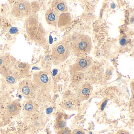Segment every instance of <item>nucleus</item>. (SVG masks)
<instances>
[{"mask_svg":"<svg viewBox=\"0 0 134 134\" xmlns=\"http://www.w3.org/2000/svg\"><path fill=\"white\" fill-rule=\"evenodd\" d=\"M51 8L59 13H65L68 11L67 3L65 1H54L52 3Z\"/></svg>","mask_w":134,"mask_h":134,"instance_id":"obj_13","label":"nucleus"},{"mask_svg":"<svg viewBox=\"0 0 134 134\" xmlns=\"http://www.w3.org/2000/svg\"><path fill=\"white\" fill-rule=\"evenodd\" d=\"M36 89L32 80L29 79L23 80L19 85V92L26 100L32 99Z\"/></svg>","mask_w":134,"mask_h":134,"instance_id":"obj_9","label":"nucleus"},{"mask_svg":"<svg viewBox=\"0 0 134 134\" xmlns=\"http://www.w3.org/2000/svg\"><path fill=\"white\" fill-rule=\"evenodd\" d=\"M114 134V133H110V134Z\"/></svg>","mask_w":134,"mask_h":134,"instance_id":"obj_20","label":"nucleus"},{"mask_svg":"<svg viewBox=\"0 0 134 134\" xmlns=\"http://www.w3.org/2000/svg\"><path fill=\"white\" fill-rule=\"evenodd\" d=\"M71 52L70 43L65 40L61 41L55 44L52 47V58L59 62H62L68 58Z\"/></svg>","mask_w":134,"mask_h":134,"instance_id":"obj_3","label":"nucleus"},{"mask_svg":"<svg viewBox=\"0 0 134 134\" xmlns=\"http://www.w3.org/2000/svg\"><path fill=\"white\" fill-rule=\"evenodd\" d=\"M21 107V105L18 100L11 101L6 103L2 114L8 120L12 119L19 114Z\"/></svg>","mask_w":134,"mask_h":134,"instance_id":"obj_7","label":"nucleus"},{"mask_svg":"<svg viewBox=\"0 0 134 134\" xmlns=\"http://www.w3.org/2000/svg\"><path fill=\"white\" fill-rule=\"evenodd\" d=\"M72 134H86V133L82 129H77L73 131Z\"/></svg>","mask_w":134,"mask_h":134,"instance_id":"obj_17","label":"nucleus"},{"mask_svg":"<svg viewBox=\"0 0 134 134\" xmlns=\"http://www.w3.org/2000/svg\"><path fill=\"white\" fill-rule=\"evenodd\" d=\"M92 62V60L90 57H81L70 67V74L73 76H76L86 71L91 65Z\"/></svg>","mask_w":134,"mask_h":134,"instance_id":"obj_6","label":"nucleus"},{"mask_svg":"<svg viewBox=\"0 0 134 134\" xmlns=\"http://www.w3.org/2000/svg\"><path fill=\"white\" fill-rule=\"evenodd\" d=\"M116 134H131L128 131L125 129L119 130Z\"/></svg>","mask_w":134,"mask_h":134,"instance_id":"obj_18","label":"nucleus"},{"mask_svg":"<svg viewBox=\"0 0 134 134\" xmlns=\"http://www.w3.org/2000/svg\"><path fill=\"white\" fill-rule=\"evenodd\" d=\"M70 44L71 51L76 56H85L90 53L91 48L90 37L81 32L76 33L72 36Z\"/></svg>","mask_w":134,"mask_h":134,"instance_id":"obj_1","label":"nucleus"},{"mask_svg":"<svg viewBox=\"0 0 134 134\" xmlns=\"http://www.w3.org/2000/svg\"><path fill=\"white\" fill-rule=\"evenodd\" d=\"M0 73L8 83L12 84L15 83L19 79L12 69L10 66L7 68L0 69Z\"/></svg>","mask_w":134,"mask_h":134,"instance_id":"obj_10","label":"nucleus"},{"mask_svg":"<svg viewBox=\"0 0 134 134\" xmlns=\"http://www.w3.org/2000/svg\"><path fill=\"white\" fill-rule=\"evenodd\" d=\"M32 81L37 89L43 91L49 90L51 86V77L50 72L47 70L34 73Z\"/></svg>","mask_w":134,"mask_h":134,"instance_id":"obj_5","label":"nucleus"},{"mask_svg":"<svg viewBox=\"0 0 134 134\" xmlns=\"http://www.w3.org/2000/svg\"><path fill=\"white\" fill-rule=\"evenodd\" d=\"M12 58L8 55H0V69L10 66Z\"/></svg>","mask_w":134,"mask_h":134,"instance_id":"obj_15","label":"nucleus"},{"mask_svg":"<svg viewBox=\"0 0 134 134\" xmlns=\"http://www.w3.org/2000/svg\"><path fill=\"white\" fill-rule=\"evenodd\" d=\"M11 67L19 79L27 76L30 73V65L26 62H22L12 58Z\"/></svg>","mask_w":134,"mask_h":134,"instance_id":"obj_8","label":"nucleus"},{"mask_svg":"<svg viewBox=\"0 0 134 134\" xmlns=\"http://www.w3.org/2000/svg\"><path fill=\"white\" fill-rule=\"evenodd\" d=\"M25 29L28 36L36 43L42 45L44 43V30L37 17L30 16L25 22Z\"/></svg>","mask_w":134,"mask_h":134,"instance_id":"obj_2","label":"nucleus"},{"mask_svg":"<svg viewBox=\"0 0 134 134\" xmlns=\"http://www.w3.org/2000/svg\"><path fill=\"white\" fill-rule=\"evenodd\" d=\"M2 25H3V23H2V19L0 17V29L2 27Z\"/></svg>","mask_w":134,"mask_h":134,"instance_id":"obj_19","label":"nucleus"},{"mask_svg":"<svg viewBox=\"0 0 134 134\" xmlns=\"http://www.w3.org/2000/svg\"><path fill=\"white\" fill-rule=\"evenodd\" d=\"M12 14L18 18L23 19L30 17L32 12V6L29 1H18L12 5Z\"/></svg>","mask_w":134,"mask_h":134,"instance_id":"obj_4","label":"nucleus"},{"mask_svg":"<svg viewBox=\"0 0 134 134\" xmlns=\"http://www.w3.org/2000/svg\"><path fill=\"white\" fill-rule=\"evenodd\" d=\"M60 13L52 8H49L45 14L47 23L50 25L56 26L59 19Z\"/></svg>","mask_w":134,"mask_h":134,"instance_id":"obj_12","label":"nucleus"},{"mask_svg":"<svg viewBox=\"0 0 134 134\" xmlns=\"http://www.w3.org/2000/svg\"><path fill=\"white\" fill-rule=\"evenodd\" d=\"M5 101H6V99L3 96L0 95V114H2L3 109L6 104Z\"/></svg>","mask_w":134,"mask_h":134,"instance_id":"obj_16","label":"nucleus"},{"mask_svg":"<svg viewBox=\"0 0 134 134\" xmlns=\"http://www.w3.org/2000/svg\"><path fill=\"white\" fill-rule=\"evenodd\" d=\"M91 85L88 83L84 85L78 91L79 97L82 100H85L88 98L92 91Z\"/></svg>","mask_w":134,"mask_h":134,"instance_id":"obj_14","label":"nucleus"},{"mask_svg":"<svg viewBox=\"0 0 134 134\" xmlns=\"http://www.w3.org/2000/svg\"><path fill=\"white\" fill-rule=\"evenodd\" d=\"M38 105L33 99H27L23 107V111L26 115H31L36 113L38 110Z\"/></svg>","mask_w":134,"mask_h":134,"instance_id":"obj_11","label":"nucleus"}]
</instances>
